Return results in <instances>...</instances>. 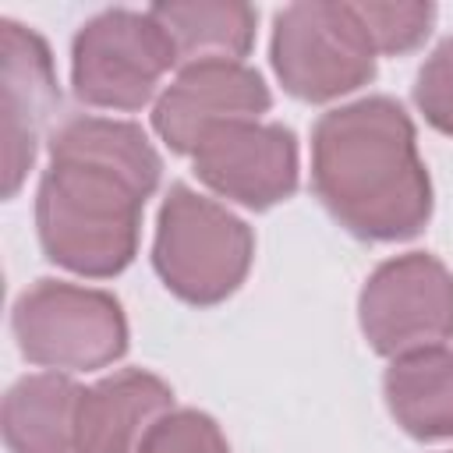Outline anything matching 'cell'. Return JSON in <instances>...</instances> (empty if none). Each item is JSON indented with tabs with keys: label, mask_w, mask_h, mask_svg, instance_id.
Returning a JSON list of instances; mask_svg holds the SVG:
<instances>
[{
	"label": "cell",
	"mask_w": 453,
	"mask_h": 453,
	"mask_svg": "<svg viewBox=\"0 0 453 453\" xmlns=\"http://www.w3.org/2000/svg\"><path fill=\"white\" fill-rule=\"evenodd\" d=\"M173 411V389L142 368H120L78 396V453H138L149 428Z\"/></svg>",
	"instance_id": "obj_11"
},
{
	"label": "cell",
	"mask_w": 453,
	"mask_h": 453,
	"mask_svg": "<svg viewBox=\"0 0 453 453\" xmlns=\"http://www.w3.org/2000/svg\"><path fill=\"white\" fill-rule=\"evenodd\" d=\"M273 71L304 103L340 99L375 78V46L350 4H290L273 21Z\"/></svg>",
	"instance_id": "obj_5"
},
{
	"label": "cell",
	"mask_w": 453,
	"mask_h": 453,
	"mask_svg": "<svg viewBox=\"0 0 453 453\" xmlns=\"http://www.w3.org/2000/svg\"><path fill=\"white\" fill-rule=\"evenodd\" d=\"M414 103L435 131L453 134V35L425 57L414 81Z\"/></svg>",
	"instance_id": "obj_17"
},
{
	"label": "cell",
	"mask_w": 453,
	"mask_h": 453,
	"mask_svg": "<svg viewBox=\"0 0 453 453\" xmlns=\"http://www.w3.org/2000/svg\"><path fill=\"white\" fill-rule=\"evenodd\" d=\"M138 453H230V446L209 414L195 407H173L149 428Z\"/></svg>",
	"instance_id": "obj_16"
},
{
	"label": "cell",
	"mask_w": 453,
	"mask_h": 453,
	"mask_svg": "<svg viewBox=\"0 0 453 453\" xmlns=\"http://www.w3.org/2000/svg\"><path fill=\"white\" fill-rule=\"evenodd\" d=\"M375 53H411L435 25V4H350Z\"/></svg>",
	"instance_id": "obj_15"
},
{
	"label": "cell",
	"mask_w": 453,
	"mask_h": 453,
	"mask_svg": "<svg viewBox=\"0 0 453 453\" xmlns=\"http://www.w3.org/2000/svg\"><path fill=\"white\" fill-rule=\"evenodd\" d=\"M74 386L60 372H39L18 379L4 396V442L7 453H78L74 421H78Z\"/></svg>",
	"instance_id": "obj_12"
},
{
	"label": "cell",
	"mask_w": 453,
	"mask_h": 453,
	"mask_svg": "<svg viewBox=\"0 0 453 453\" xmlns=\"http://www.w3.org/2000/svg\"><path fill=\"white\" fill-rule=\"evenodd\" d=\"M449 453H453V449H449Z\"/></svg>",
	"instance_id": "obj_18"
},
{
	"label": "cell",
	"mask_w": 453,
	"mask_h": 453,
	"mask_svg": "<svg viewBox=\"0 0 453 453\" xmlns=\"http://www.w3.org/2000/svg\"><path fill=\"white\" fill-rule=\"evenodd\" d=\"M18 350L53 372L106 368L127 350V319L113 294L67 280H35L11 311Z\"/></svg>",
	"instance_id": "obj_4"
},
{
	"label": "cell",
	"mask_w": 453,
	"mask_h": 453,
	"mask_svg": "<svg viewBox=\"0 0 453 453\" xmlns=\"http://www.w3.org/2000/svg\"><path fill=\"white\" fill-rule=\"evenodd\" d=\"M163 159L131 120L71 117L50 134V163L35 191V230L50 262L106 280L131 265L145 198Z\"/></svg>",
	"instance_id": "obj_1"
},
{
	"label": "cell",
	"mask_w": 453,
	"mask_h": 453,
	"mask_svg": "<svg viewBox=\"0 0 453 453\" xmlns=\"http://www.w3.org/2000/svg\"><path fill=\"white\" fill-rule=\"evenodd\" d=\"M149 14L159 21L166 39L173 42L177 64H205V60H241L255 42L258 11L248 4H212V0H173L152 4Z\"/></svg>",
	"instance_id": "obj_14"
},
{
	"label": "cell",
	"mask_w": 453,
	"mask_h": 453,
	"mask_svg": "<svg viewBox=\"0 0 453 453\" xmlns=\"http://www.w3.org/2000/svg\"><path fill=\"white\" fill-rule=\"evenodd\" d=\"M255 258L251 226L226 205L173 184L159 205L152 265L170 294L209 308L226 301L248 276Z\"/></svg>",
	"instance_id": "obj_3"
},
{
	"label": "cell",
	"mask_w": 453,
	"mask_h": 453,
	"mask_svg": "<svg viewBox=\"0 0 453 453\" xmlns=\"http://www.w3.org/2000/svg\"><path fill=\"white\" fill-rule=\"evenodd\" d=\"M311 184L333 219L365 241H407L432 216L414 120L389 96H365L319 117Z\"/></svg>",
	"instance_id": "obj_2"
},
{
	"label": "cell",
	"mask_w": 453,
	"mask_h": 453,
	"mask_svg": "<svg viewBox=\"0 0 453 453\" xmlns=\"http://www.w3.org/2000/svg\"><path fill=\"white\" fill-rule=\"evenodd\" d=\"M60 106L50 46L14 18H0V113H4V198L25 184L39 138Z\"/></svg>",
	"instance_id": "obj_9"
},
{
	"label": "cell",
	"mask_w": 453,
	"mask_h": 453,
	"mask_svg": "<svg viewBox=\"0 0 453 453\" xmlns=\"http://www.w3.org/2000/svg\"><path fill=\"white\" fill-rule=\"evenodd\" d=\"M269 106V85L255 67L244 60H205L180 67L163 88L152 110V127L173 152L191 156L212 127L230 120H262Z\"/></svg>",
	"instance_id": "obj_10"
},
{
	"label": "cell",
	"mask_w": 453,
	"mask_h": 453,
	"mask_svg": "<svg viewBox=\"0 0 453 453\" xmlns=\"http://www.w3.org/2000/svg\"><path fill=\"white\" fill-rule=\"evenodd\" d=\"M386 407L414 439H453V347L393 357L382 375Z\"/></svg>",
	"instance_id": "obj_13"
},
{
	"label": "cell",
	"mask_w": 453,
	"mask_h": 453,
	"mask_svg": "<svg viewBox=\"0 0 453 453\" xmlns=\"http://www.w3.org/2000/svg\"><path fill=\"white\" fill-rule=\"evenodd\" d=\"M357 319L382 357L442 347L453 336V273L428 251L396 255L365 280Z\"/></svg>",
	"instance_id": "obj_7"
},
{
	"label": "cell",
	"mask_w": 453,
	"mask_h": 453,
	"mask_svg": "<svg viewBox=\"0 0 453 453\" xmlns=\"http://www.w3.org/2000/svg\"><path fill=\"white\" fill-rule=\"evenodd\" d=\"M191 163L205 188L244 209L287 202L301 177L297 138L273 120H230L212 127L195 145Z\"/></svg>",
	"instance_id": "obj_8"
},
{
	"label": "cell",
	"mask_w": 453,
	"mask_h": 453,
	"mask_svg": "<svg viewBox=\"0 0 453 453\" xmlns=\"http://www.w3.org/2000/svg\"><path fill=\"white\" fill-rule=\"evenodd\" d=\"M170 67H177L173 42L149 11L110 7L71 42L74 96L99 110H142Z\"/></svg>",
	"instance_id": "obj_6"
}]
</instances>
